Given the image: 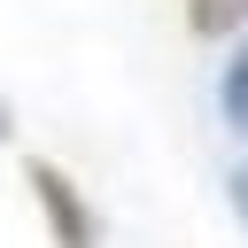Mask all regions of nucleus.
Masks as SVG:
<instances>
[{"mask_svg": "<svg viewBox=\"0 0 248 248\" xmlns=\"http://www.w3.org/2000/svg\"><path fill=\"white\" fill-rule=\"evenodd\" d=\"M16 140V108H8V93H0V147Z\"/></svg>", "mask_w": 248, "mask_h": 248, "instance_id": "obj_5", "label": "nucleus"}, {"mask_svg": "<svg viewBox=\"0 0 248 248\" xmlns=\"http://www.w3.org/2000/svg\"><path fill=\"white\" fill-rule=\"evenodd\" d=\"M217 116H225L232 140H248V31L232 39V54H225V70H217Z\"/></svg>", "mask_w": 248, "mask_h": 248, "instance_id": "obj_2", "label": "nucleus"}, {"mask_svg": "<svg viewBox=\"0 0 248 248\" xmlns=\"http://www.w3.org/2000/svg\"><path fill=\"white\" fill-rule=\"evenodd\" d=\"M225 194H232V209H240V225H248V163H240V170L225 178Z\"/></svg>", "mask_w": 248, "mask_h": 248, "instance_id": "obj_4", "label": "nucleus"}, {"mask_svg": "<svg viewBox=\"0 0 248 248\" xmlns=\"http://www.w3.org/2000/svg\"><path fill=\"white\" fill-rule=\"evenodd\" d=\"M186 31L209 39V46H225V39L248 31V0H186Z\"/></svg>", "mask_w": 248, "mask_h": 248, "instance_id": "obj_3", "label": "nucleus"}, {"mask_svg": "<svg viewBox=\"0 0 248 248\" xmlns=\"http://www.w3.org/2000/svg\"><path fill=\"white\" fill-rule=\"evenodd\" d=\"M23 186H31L39 225H46V240H54V248H101V209H93V194H85L62 163L31 155V163H23Z\"/></svg>", "mask_w": 248, "mask_h": 248, "instance_id": "obj_1", "label": "nucleus"}]
</instances>
